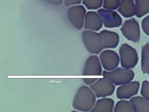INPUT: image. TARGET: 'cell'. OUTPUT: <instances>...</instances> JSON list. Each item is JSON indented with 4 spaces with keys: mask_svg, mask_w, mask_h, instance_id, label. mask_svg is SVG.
Listing matches in <instances>:
<instances>
[{
    "mask_svg": "<svg viewBox=\"0 0 149 112\" xmlns=\"http://www.w3.org/2000/svg\"><path fill=\"white\" fill-rule=\"evenodd\" d=\"M96 100V96L93 90L87 86H80L72 102L73 107L80 111H91Z\"/></svg>",
    "mask_w": 149,
    "mask_h": 112,
    "instance_id": "obj_1",
    "label": "cell"
},
{
    "mask_svg": "<svg viewBox=\"0 0 149 112\" xmlns=\"http://www.w3.org/2000/svg\"><path fill=\"white\" fill-rule=\"evenodd\" d=\"M103 76L109 79L115 85H122L132 81L135 74L131 69L125 68H116L112 71H104Z\"/></svg>",
    "mask_w": 149,
    "mask_h": 112,
    "instance_id": "obj_2",
    "label": "cell"
},
{
    "mask_svg": "<svg viewBox=\"0 0 149 112\" xmlns=\"http://www.w3.org/2000/svg\"><path fill=\"white\" fill-rule=\"evenodd\" d=\"M120 62L122 67L128 69L134 68L139 61L136 50L127 43H123L119 48Z\"/></svg>",
    "mask_w": 149,
    "mask_h": 112,
    "instance_id": "obj_3",
    "label": "cell"
},
{
    "mask_svg": "<svg viewBox=\"0 0 149 112\" xmlns=\"http://www.w3.org/2000/svg\"><path fill=\"white\" fill-rule=\"evenodd\" d=\"M81 38L86 48L89 52L97 54L103 50L99 33L86 30L82 33Z\"/></svg>",
    "mask_w": 149,
    "mask_h": 112,
    "instance_id": "obj_4",
    "label": "cell"
},
{
    "mask_svg": "<svg viewBox=\"0 0 149 112\" xmlns=\"http://www.w3.org/2000/svg\"><path fill=\"white\" fill-rule=\"evenodd\" d=\"M120 31L128 40L138 43L140 40V29L138 22L134 18L126 20L122 24Z\"/></svg>",
    "mask_w": 149,
    "mask_h": 112,
    "instance_id": "obj_5",
    "label": "cell"
},
{
    "mask_svg": "<svg viewBox=\"0 0 149 112\" xmlns=\"http://www.w3.org/2000/svg\"><path fill=\"white\" fill-rule=\"evenodd\" d=\"M90 88L93 90L96 97H105L112 95L115 90V85L105 77L98 78Z\"/></svg>",
    "mask_w": 149,
    "mask_h": 112,
    "instance_id": "obj_6",
    "label": "cell"
},
{
    "mask_svg": "<svg viewBox=\"0 0 149 112\" xmlns=\"http://www.w3.org/2000/svg\"><path fill=\"white\" fill-rule=\"evenodd\" d=\"M86 15V9L83 5L71 6L67 10V16L69 22L77 30L83 28Z\"/></svg>",
    "mask_w": 149,
    "mask_h": 112,
    "instance_id": "obj_7",
    "label": "cell"
},
{
    "mask_svg": "<svg viewBox=\"0 0 149 112\" xmlns=\"http://www.w3.org/2000/svg\"><path fill=\"white\" fill-rule=\"evenodd\" d=\"M97 12L100 15L103 24L105 27H118L122 24L121 16L114 10L100 8L98 10Z\"/></svg>",
    "mask_w": 149,
    "mask_h": 112,
    "instance_id": "obj_8",
    "label": "cell"
},
{
    "mask_svg": "<svg viewBox=\"0 0 149 112\" xmlns=\"http://www.w3.org/2000/svg\"><path fill=\"white\" fill-rule=\"evenodd\" d=\"M100 60L102 68L106 71H112L119 65L120 57L118 53L112 50L102 51L100 55Z\"/></svg>",
    "mask_w": 149,
    "mask_h": 112,
    "instance_id": "obj_9",
    "label": "cell"
},
{
    "mask_svg": "<svg viewBox=\"0 0 149 112\" xmlns=\"http://www.w3.org/2000/svg\"><path fill=\"white\" fill-rule=\"evenodd\" d=\"M140 86V82L136 80L120 85L116 89V97L119 99H130L138 93Z\"/></svg>",
    "mask_w": 149,
    "mask_h": 112,
    "instance_id": "obj_10",
    "label": "cell"
},
{
    "mask_svg": "<svg viewBox=\"0 0 149 112\" xmlns=\"http://www.w3.org/2000/svg\"><path fill=\"white\" fill-rule=\"evenodd\" d=\"M102 74V65L100 58L94 55L90 56L86 61L83 75L100 76Z\"/></svg>",
    "mask_w": 149,
    "mask_h": 112,
    "instance_id": "obj_11",
    "label": "cell"
},
{
    "mask_svg": "<svg viewBox=\"0 0 149 112\" xmlns=\"http://www.w3.org/2000/svg\"><path fill=\"white\" fill-rule=\"evenodd\" d=\"M99 33L103 49L114 48L118 45L119 36L116 32L102 30Z\"/></svg>",
    "mask_w": 149,
    "mask_h": 112,
    "instance_id": "obj_12",
    "label": "cell"
},
{
    "mask_svg": "<svg viewBox=\"0 0 149 112\" xmlns=\"http://www.w3.org/2000/svg\"><path fill=\"white\" fill-rule=\"evenodd\" d=\"M102 24V19L98 12L90 10L86 13L84 24L85 29L96 32L101 29Z\"/></svg>",
    "mask_w": 149,
    "mask_h": 112,
    "instance_id": "obj_13",
    "label": "cell"
},
{
    "mask_svg": "<svg viewBox=\"0 0 149 112\" xmlns=\"http://www.w3.org/2000/svg\"><path fill=\"white\" fill-rule=\"evenodd\" d=\"M118 11L124 18H131L136 13L135 3L133 0H120Z\"/></svg>",
    "mask_w": 149,
    "mask_h": 112,
    "instance_id": "obj_14",
    "label": "cell"
},
{
    "mask_svg": "<svg viewBox=\"0 0 149 112\" xmlns=\"http://www.w3.org/2000/svg\"><path fill=\"white\" fill-rule=\"evenodd\" d=\"M114 100L106 97L98 99L95 103L91 112H112L114 108Z\"/></svg>",
    "mask_w": 149,
    "mask_h": 112,
    "instance_id": "obj_15",
    "label": "cell"
},
{
    "mask_svg": "<svg viewBox=\"0 0 149 112\" xmlns=\"http://www.w3.org/2000/svg\"><path fill=\"white\" fill-rule=\"evenodd\" d=\"M130 102L133 106L134 111L149 112V100L143 96L132 97Z\"/></svg>",
    "mask_w": 149,
    "mask_h": 112,
    "instance_id": "obj_16",
    "label": "cell"
},
{
    "mask_svg": "<svg viewBox=\"0 0 149 112\" xmlns=\"http://www.w3.org/2000/svg\"><path fill=\"white\" fill-rule=\"evenodd\" d=\"M141 69L144 74H149V43L144 44L141 48Z\"/></svg>",
    "mask_w": 149,
    "mask_h": 112,
    "instance_id": "obj_17",
    "label": "cell"
},
{
    "mask_svg": "<svg viewBox=\"0 0 149 112\" xmlns=\"http://www.w3.org/2000/svg\"><path fill=\"white\" fill-rule=\"evenodd\" d=\"M136 16L140 18L149 13V0H136Z\"/></svg>",
    "mask_w": 149,
    "mask_h": 112,
    "instance_id": "obj_18",
    "label": "cell"
},
{
    "mask_svg": "<svg viewBox=\"0 0 149 112\" xmlns=\"http://www.w3.org/2000/svg\"><path fill=\"white\" fill-rule=\"evenodd\" d=\"M114 112H134L132 103L124 99L118 101L113 109Z\"/></svg>",
    "mask_w": 149,
    "mask_h": 112,
    "instance_id": "obj_19",
    "label": "cell"
},
{
    "mask_svg": "<svg viewBox=\"0 0 149 112\" xmlns=\"http://www.w3.org/2000/svg\"><path fill=\"white\" fill-rule=\"evenodd\" d=\"M82 3L88 9H98L103 5V0H82Z\"/></svg>",
    "mask_w": 149,
    "mask_h": 112,
    "instance_id": "obj_20",
    "label": "cell"
},
{
    "mask_svg": "<svg viewBox=\"0 0 149 112\" xmlns=\"http://www.w3.org/2000/svg\"><path fill=\"white\" fill-rule=\"evenodd\" d=\"M120 0H103V8L108 9L115 10L118 8Z\"/></svg>",
    "mask_w": 149,
    "mask_h": 112,
    "instance_id": "obj_21",
    "label": "cell"
},
{
    "mask_svg": "<svg viewBox=\"0 0 149 112\" xmlns=\"http://www.w3.org/2000/svg\"><path fill=\"white\" fill-rule=\"evenodd\" d=\"M140 93L142 96L149 100V81L143 80L141 83Z\"/></svg>",
    "mask_w": 149,
    "mask_h": 112,
    "instance_id": "obj_22",
    "label": "cell"
},
{
    "mask_svg": "<svg viewBox=\"0 0 149 112\" xmlns=\"http://www.w3.org/2000/svg\"><path fill=\"white\" fill-rule=\"evenodd\" d=\"M141 28L145 34L149 36V15L141 21Z\"/></svg>",
    "mask_w": 149,
    "mask_h": 112,
    "instance_id": "obj_23",
    "label": "cell"
},
{
    "mask_svg": "<svg viewBox=\"0 0 149 112\" xmlns=\"http://www.w3.org/2000/svg\"><path fill=\"white\" fill-rule=\"evenodd\" d=\"M81 0H63V3L66 6L79 5L81 3Z\"/></svg>",
    "mask_w": 149,
    "mask_h": 112,
    "instance_id": "obj_24",
    "label": "cell"
},
{
    "mask_svg": "<svg viewBox=\"0 0 149 112\" xmlns=\"http://www.w3.org/2000/svg\"><path fill=\"white\" fill-rule=\"evenodd\" d=\"M44 1H45V2H47V3L51 5H53L55 6H58L61 5L63 1V0H44Z\"/></svg>",
    "mask_w": 149,
    "mask_h": 112,
    "instance_id": "obj_25",
    "label": "cell"
},
{
    "mask_svg": "<svg viewBox=\"0 0 149 112\" xmlns=\"http://www.w3.org/2000/svg\"><path fill=\"white\" fill-rule=\"evenodd\" d=\"M83 82L86 84V85H91V84L94 83L97 79L98 78H84L83 79Z\"/></svg>",
    "mask_w": 149,
    "mask_h": 112,
    "instance_id": "obj_26",
    "label": "cell"
},
{
    "mask_svg": "<svg viewBox=\"0 0 149 112\" xmlns=\"http://www.w3.org/2000/svg\"><path fill=\"white\" fill-rule=\"evenodd\" d=\"M133 1H136V0H133Z\"/></svg>",
    "mask_w": 149,
    "mask_h": 112,
    "instance_id": "obj_27",
    "label": "cell"
}]
</instances>
